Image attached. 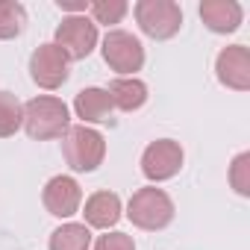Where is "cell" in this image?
Returning a JSON list of instances; mask_svg holds the SVG:
<instances>
[{
	"label": "cell",
	"mask_w": 250,
	"mask_h": 250,
	"mask_svg": "<svg viewBox=\"0 0 250 250\" xmlns=\"http://www.w3.org/2000/svg\"><path fill=\"white\" fill-rule=\"evenodd\" d=\"M71 127L68 103L53 94H39L24 103V130L33 142H50L65 136Z\"/></svg>",
	"instance_id": "6da1fadb"
},
{
	"label": "cell",
	"mask_w": 250,
	"mask_h": 250,
	"mask_svg": "<svg viewBox=\"0 0 250 250\" xmlns=\"http://www.w3.org/2000/svg\"><path fill=\"white\" fill-rule=\"evenodd\" d=\"M62 153L71 171L77 174H91L103 165L106 156V139L85 127V124H77V127H68V133L62 136Z\"/></svg>",
	"instance_id": "7a4b0ae2"
},
{
	"label": "cell",
	"mask_w": 250,
	"mask_h": 250,
	"mask_svg": "<svg viewBox=\"0 0 250 250\" xmlns=\"http://www.w3.org/2000/svg\"><path fill=\"white\" fill-rule=\"evenodd\" d=\"M127 218L133 227L139 229H147V232H156V229H165L171 221H174V200L168 191L156 188V186H145L139 188L130 203H127Z\"/></svg>",
	"instance_id": "3957f363"
},
{
	"label": "cell",
	"mask_w": 250,
	"mask_h": 250,
	"mask_svg": "<svg viewBox=\"0 0 250 250\" xmlns=\"http://www.w3.org/2000/svg\"><path fill=\"white\" fill-rule=\"evenodd\" d=\"M136 21L139 30L153 39V42H165L174 39L183 27V9L174 0H139L136 3Z\"/></svg>",
	"instance_id": "277c9868"
},
{
	"label": "cell",
	"mask_w": 250,
	"mask_h": 250,
	"mask_svg": "<svg viewBox=\"0 0 250 250\" xmlns=\"http://www.w3.org/2000/svg\"><path fill=\"white\" fill-rule=\"evenodd\" d=\"M100 53H103V62L121 77H133L145 65V47L127 30H109L100 44Z\"/></svg>",
	"instance_id": "5b68a950"
},
{
	"label": "cell",
	"mask_w": 250,
	"mask_h": 250,
	"mask_svg": "<svg viewBox=\"0 0 250 250\" xmlns=\"http://www.w3.org/2000/svg\"><path fill=\"white\" fill-rule=\"evenodd\" d=\"M53 44L68 56V62H80L85 59L94 47H97V27L91 18L85 15H68L62 18V24L56 27V39Z\"/></svg>",
	"instance_id": "8992f818"
},
{
	"label": "cell",
	"mask_w": 250,
	"mask_h": 250,
	"mask_svg": "<svg viewBox=\"0 0 250 250\" xmlns=\"http://www.w3.org/2000/svg\"><path fill=\"white\" fill-rule=\"evenodd\" d=\"M183 159L186 156H183L180 142H174V139H156L142 153V174L150 183H165V180H171V177L180 174Z\"/></svg>",
	"instance_id": "52a82bcc"
},
{
	"label": "cell",
	"mask_w": 250,
	"mask_h": 250,
	"mask_svg": "<svg viewBox=\"0 0 250 250\" xmlns=\"http://www.w3.org/2000/svg\"><path fill=\"white\" fill-rule=\"evenodd\" d=\"M68 74H71L68 71V56L53 42H47V44L33 50V56H30V77H33V83L39 88L53 91V88L65 85Z\"/></svg>",
	"instance_id": "ba28073f"
},
{
	"label": "cell",
	"mask_w": 250,
	"mask_h": 250,
	"mask_svg": "<svg viewBox=\"0 0 250 250\" xmlns=\"http://www.w3.org/2000/svg\"><path fill=\"white\" fill-rule=\"evenodd\" d=\"M42 200H44V209L53 215V218H71L80 212V203H83V188L74 177L68 174H59V177H50L44 191H42Z\"/></svg>",
	"instance_id": "9c48e42d"
},
{
	"label": "cell",
	"mask_w": 250,
	"mask_h": 250,
	"mask_svg": "<svg viewBox=\"0 0 250 250\" xmlns=\"http://www.w3.org/2000/svg\"><path fill=\"white\" fill-rule=\"evenodd\" d=\"M215 74L221 85L232 91H247L250 88V50L244 44L224 47L215 59Z\"/></svg>",
	"instance_id": "30bf717a"
},
{
	"label": "cell",
	"mask_w": 250,
	"mask_h": 250,
	"mask_svg": "<svg viewBox=\"0 0 250 250\" xmlns=\"http://www.w3.org/2000/svg\"><path fill=\"white\" fill-rule=\"evenodd\" d=\"M200 18L203 24L212 30V33H235L241 27V18H244V9L235 0H203L200 3Z\"/></svg>",
	"instance_id": "8fae6325"
},
{
	"label": "cell",
	"mask_w": 250,
	"mask_h": 250,
	"mask_svg": "<svg viewBox=\"0 0 250 250\" xmlns=\"http://www.w3.org/2000/svg\"><path fill=\"white\" fill-rule=\"evenodd\" d=\"M121 197L115 191H94L88 200H85V227H94V229H112L118 221H121Z\"/></svg>",
	"instance_id": "7c38bea8"
},
{
	"label": "cell",
	"mask_w": 250,
	"mask_h": 250,
	"mask_svg": "<svg viewBox=\"0 0 250 250\" xmlns=\"http://www.w3.org/2000/svg\"><path fill=\"white\" fill-rule=\"evenodd\" d=\"M106 94H109V100H112V106L115 109H121V112H136V109H142L145 103H147V85L139 80V77H118V80H112L109 83V88H106Z\"/></svg>",
	"instance_id": "4fadbf2b"
},
{
	"label": "cell",
	"mask_w": 250,
	"mask_h": 250,
	"mask_svg": "<svg viewBox=\"0 0 250 250\" xmlns=\"http://www.w3.org/2000/svg\"><path fill=\"white\" fill-rule=\"evenodd\" d=\"M112 109H115V106H112L106 88H97V85L83 88V91L74 97V112H77V118H80L83 124H103V121H109Z\"/></svg>",
	"instance_id": "5bb4252c"
},
{
	"label": "cell",
	"mask_w": 250,
	"mask_h": 250,
	"mask_svg": "<svg viewBox=\"0 0 250 250\" xmlns=\"http://www.w3.org/2000/svg\"><path fill=\"white\" fill-rule=\"evenodd\" d=\"M50 250H88L91 247V229L85 224H62L50 232L47 241Z\"/></svg>",
	"instance_id": "9a60e30c"
},
{
	"label": "cell",
	"mask_w": 250,
	"mask_h": 250,
	"mask_svg": "<svg viewBox=\"0 0 250 250\" xmlns=\"http://www.w3.org/2000/svg\"><path fill=\"white\" fill-rule=\"evenodd\" d=\"M27 27V9L18 0H0V42L18 39Z\"/></svg>",
	"instance_id": "2e32d148"
},
{
	"label": "cell",
	"mask_w": 250,
	"mask_h": 250,
	"mask_svg": "<svg viewBox=\"0 0 250 250\" xmlns=\"http://www.w3.org/2000/svg\"><path fill=\"white\" fill-rule=\"evenodd\" d=\"M24 127V103L12 91H0V139H9Z\"/></svg>",
	"instance_id": "e0dca14e"
},
{
	"label": "cell",
	"mask_w": 250,
	"mask_h": 250,
	"mask_svg": "<svg viewBox=\"0 0 250 250\" xmlns=\"http://www.w3.org/2000/svg\"><path fill=\"white\" fill-rule=\"evenodd\" d=\"M88 12H91V21L94 27L97 24H121V18L130 12L127 0H94V3H88Z\"/></svg>",
	"instance_id": "ac0fdd59"
},
{
	"label": "cell",
	"mask_w": 250,
	"mask_h": 250,
	"mask_svg": "<svg viewBox=\"0 0 250 250\" xmlns=\"http://www.w3.org/2000/svg\"><path fill=\"white\" fill-rule=\"evenodd\" d=\"M229 186L235 188V194L250 197V153H238L229 165Z\"/></svg>",
	"instance_id": "d6986e66"
},
{
	"label": "cell",
	"mask_w": 250,
	"mask_h": 250,
	"mask_svg": "<svg viewBox=\"0 0 250 250\" xmlns=\"http://www.w3.org/2000/svg\"><path fill=\"white\" fill-rule=\"evenodd\" d=\"M94 250H136V241H133V235L115 229V232L100 235V238L94 241Z\"/></svg>",
	"instance_id": "ffe728a7"
},
{
	"label": "cell",
	"mask_w": 250,
	"mask_h": 250,
	"mask_svg": "<svg viewBox=\"0 0 250 250\" xmlns=\"http://www.w3.org/2000/svg\"><path fill=\"white\" fill-rule=\"evenodd\" d=\"M56 6L62 12H71V15H85L88 12V0H56Z\"/></svg>",
	"instance_id": "44dd1931"
}]
</instances>
